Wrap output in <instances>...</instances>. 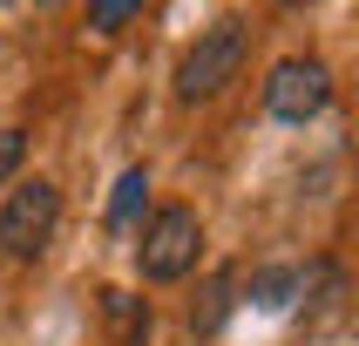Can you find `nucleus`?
I'll return each instance as SVG.
<instances>
[{
  "instance_id": "f257e3e1",
  "label": "nucleus",
  "mask_w": 359,
  "mask_h": 346,
  "mask_svg": "<svg viewBox=\"0 0 359 346\" xmlns=\"http://www.w3.org/2000/svg\"><path fill=\"white\" fill-rule=\"evenodd\" d=\"M197 251H203V218L190 204H163L156 218L142 224V244H136V272L149 285H177L197 272Z\"/></svg>"
},
{
  "instance_id": "f03ea898",
  "label": "nucleus",
  "mask_w": 359,
  "mask_h": 346,
  "mask_svg": "<svg viewBox=\"0 0 359 346\" xmlns=\"http://www.w3.org/2000/svg\"><path fill=\"white\" fill-rule=\"evenodd\" d=\"M244 55H251V27H244V20H217L210 34H197V48L177 61V102L224 95V88L244 75Z\"/></svg>"
},
{
  "instance_id": "7ed1b4c3",
  "label": "nucleus",
  "mask_w": 359,
  "mask_h": 346,
  "mask_svg": "<svg viewBox=\"0 0 359 346\" xmlns=\"http://www.w3.org/2000/svg\"><path fill=\"white\" fill-rule=\"evenodd\" d=\"M55 224H61V190L48 177H27L7 190V204H0V251L7 258H41L48 251V238H55Z\"/></svg>"
},
{
  "instance_id": "20e7f679",
  "label": "nucleus",
  "mask_w": 359,
  "mask_h": 346,
  "mask_svg": "<svg viewBox=\"0 0 359 346\" xmlns=\"http://www.w3.org/2000/svg\"><path fill=\"white\" fill-rule=\"evenodd\" d=\"M325 102H332V68L312 55H285L271 68V81H264V109L278 122H312Z\"/></svg>"
},
{
  "instance_id": "39448f33",
  "label": "nucleus",
  "mask_w": 359,
  "mask_h": 346,
  "mask_svg": "<svg viewBox=\"0 0 359 346\" xmlns=\"http://www.w3.org/2000/svg\"><path fill=\"white\" fill-rule=\"evenodd\" d=\"M231 305H238V272H231V265H217V272H210V285H203V299L190 305V333H217V326L231 319Z\"/></svg>"
},
{
  "instance_id": "423d86ee",
  "label": "nucleus",
  "mask_w": 359,
  "mask_h": 346,
  "mask_svg": "<svg viewBox=\"0 0 359 346\" xmlns=\"http://www.w3.org/2000/svg\"><path fill=\"white\" fill-rule=\"evenodd\" d=\"M102 312H109V326L122 333V346H149V299H136V292H102Z\"/></svg>"
},
{
  "instance_id": "0eeeda50",
  "label": "nucleus",
  "mask_w": 359,
  "mask_h": 346,
  "mask_svg": "<svg viewBox=\"0 0 359 346\" xmlns=\"http://www.w3.org/2000/svg\"><path fill=\"white\" fill-rule=\"evenodd\" d=\"M142 197H149V170H122L116 177V197H109V231H129L136 224V211H142Z\"/></svg>"
},
{
  "instance_id": "6e6552de",
  "label": "nucleus",
  "mask_w": 359,
  "mask_h": 346,
  "mask_svg": "<svg viewBox=\"0 0 359 346\" xmlns=\"http://www.w3.org/2000/svg\"><path fill=\"white\" fill-rule=\"evenodd\" d=\"M292 292H299V272H285V265H271V272H258V279H251L258 312H285V305H292Z\"/></svg>"
},
{
  "instance_id": "1a4fd4ad",
  "label": "nucleus",
  "mask_w": 359,
  "mask_h": 346,
  "mask_svg": "<svg viewBox=\"0 0 359 346\" xmlns=\"http://www.w3.org/2000/svg\"><path fill=\"white\" fill-rule=\"evenodd\" d=\"M129 20H136V0H95V7H88V27H95V34H122Z\"/></svg>"
},
{
  "instance_id": "9d476101",
  "label": "nucleus",
  "mask_w": 359,
  "mask_h": 346,
  "mask_svg": "<svg viewBox=\"0 0 359 346\" xmlns=\"http://www.w3.org/2000/svg\"><path fill=\"white\" fill-rule=\"evenodd\" d=\"M20 157H27V136H20V129H0V183L20 170Z\"/></svg>"
}]
</instances>
